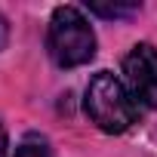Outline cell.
Wrapping results in <instances>:
<instances>
[{"label": "cell", "mask_w": 157, "mask_h": 157, "mask_svg": "<svg viewBox=\"0 0 157 157\" xmlns=\"http://www.w3.org/2000/svg\"><path fill=\"white\" fill-rule=\"evenodd\" d=\"M86 114L102 132H123L139 117V102L111 71H99L86 86Z\"/></svg>", "instance_id": "1"}, {"label": "cell", "mask_w": 157, "mask_h": 157, "mask_svg": "<svg viewBox=\"0 0 157 157\" xmlns=\"http://www.w3.org/2000/svg\"><path fill=\"white\" fill-rule=\"evenodd\" d=\"M46 49L59 68L86 65L96 56V34L77 6H56L46 31Z\"/></svg>", "instance_id": "2"}, {"label": "cell", "mask_w": 157, "mask_h": 157, "mask_svg": "<svg viewBox=\"0 0 157 157\" xmlns=\"http://www.w3.org/2000/svg\"><path fill=\"white\" fill-rule=\"evenodd\" d=\"M123 77L139 105L157 108V49L151 43H136L123 59Z\"/></svg>", "instance_id": "3"}, {"label": "cell", "mask_w": 157, "mask_h": 157, "mask_svg": "<svg viewBox=\"0 0 157 157\" xmlns=\"http://www.w3.org/2000/svg\"><path fill=\"white\" fill-rule=\"evenodd\" d=\"M90 13H93V16H102V19H120V16H132V13H139V3H114V6L90 3Z\"/></svg>", "instance_id": "4"}, {"label": "cell", "mask_w": 157, "mask_h": 157, "mask_svg": "<svg viewBox=\"0 0 157 157\" xmlns=\"http://www.w3.org/2000/svg\"><path fill=\"white\" fill-rule=\"evenodd\" d=\"M16 157H52L49 154V145L37 136H28L19 148H16Z\"/></svg>", "instance_id": "5"}, {"label": "cell", "mask_w": 157, "mask_h": 157, "mask_svg": "<svg viewBox=\"0 0 157 157\" xmlns=\"http://www.w3.org/2000/svg\"><path fill=\"white\" fill-rule=\"evenodd\" d=\"M6 37H10V25H6V19L0 16V49L6 46Z\"/></svg>", "instance_id": "6"}, {"label": "cell", "mask_w": 157, "mask_h": 157, "mask_svg": "<svg viewBox=\"0 0 157 157\" xmlns=\"http://www.w3.org/2000/svg\"><path fill=\"white\" fill-rule=\"evenodd\" d=\"M0 157H6V132H3V126H0Z\"/></svg>", "instance_id": "7"}]
</instances>
